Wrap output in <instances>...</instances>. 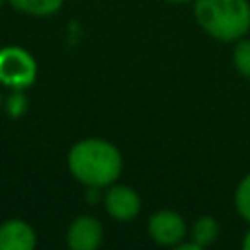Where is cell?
I'll return each instance as SVG.
<instances>
[{"label":"cell","instance_id":"6da1fadb","mask_svg":"<svg viewBox=\"0 0 250 250\" xmlns=\"http://www.w3.org/2000/svg\"><path fill=\"white\" fill-rule=\"evenodd\" d=\"M68 170L84 186H111L121 174V154L109 141L84 139L70 148Z\"/></svg>","mask_w":250,"mask_h":250},{"label":"cell","instance_id":"7a4b0ae2","mask_svg":"<svg viewBox=\"0 0 250 250\" xmlns=\"http://www.w3.org/2000/svg\"><path fill=\"white\" fill-rule=\"evenodd\" d=\"M197 23L215 39L234 41L250 29L248 0H195Z\"/></svg>","mask_w":250,"mask_h":250},{"label":"cell","instance_id":"3957f363","mask_svg":"<svg viewBox=\"0 0 250 250\" xmlns=\"http://www.w3.org/2000/svg\"><path fill=\"white\" fill-rule=\"evenodd\" d=\"M37 64L33 57L20 47L0 49V82L14 90H23L33 84Z\"/></svg>","mask_w":250,"mask_h":250},{"label":"cell","instance_id":"277c9868","mask_svg":"<svg viewBox=\"0 0 250 250\" xmlns=\"http://www.w3.org/2000/svg\"><path fill=\"white\" fill-rule=\"evenodd\" d=\"M148 234L156 244L174 246L186 236V223L178 213L162 209L148 219Z\"/></svg>","mask_w":250,"mask_h":250},{"label":"cell","instance_id":"5b68a950","mask_svg":"<svg viewBox=\"0 0 250 250\" xmlns=\"http://www.w3.org/2000/svg\"><path fill=\"white\" fill-rule=\"evenodd\" d=\"M102 223L90 215H80L78 219H74L66 232V242L72 250H94L102 244Z\"/></svg>","mask_w":250,"mask_h":250},{"label":"cell","instance_id":"8992f818","mask_svg":"<svg viewBox=\"0 0 250 250\" xmlns=\"http://www.w3.org/2000/svg\"><path fill=\"white\" fill-rule=\"evenodd\" d=\"M105 209L115 221H131L141 211V199L129 186H111L105 193Z\"/></svg>","mask_w":250,"mask_h":250},{"label":"cell","instance_id":"52a82bcc","mask_svg":"<svg viewBox=\"0 0 250 250\" xmlns=\"http://www.w3.org/2000/svg\"><path fill=\"white\" fill-rule=\"evenodd\" d=\"M35 230L20 221L12 219L0 225V250H33Z\"/></svg>","mask_w":250,"mask_h":250},{"label":"cell","instance_id":"ba28073f","mask_svg":"<svg viewBox=\"0 0 250 250\" xmlns=\"http://www.w3.org/2000/svg\"><path fill=\"white\" fill-rule=\"evenodd\" d=\"M217 236H219V223L209 215L199 217L191 227V240L201 248L213 244Z\"/></svg>","mask_w":250,"mask_h":250},{"label":"cell","instance_id":"9c48e42d","mask_svg":"<svg viewBox=\"0 0 250 250\" xmlns=\"http://www.w3.org/2000/svg\"><path fill=\"white\" fill-rule=\"evenodd\" d=\"M10 4L23 14L51 16L62 6V0H10Z\"/></svg>","mask_w":250,"mask_h":250},{"label":"cell","instance_id":"30bf717a","mask_svg":"<svg viewBox=\"0 0 250 250\" xmlns=\"http://www.w3.org/2000/svg\"><path fill=\"white\" fill-rule=\"evenodd\" d=\"M234 205H236V211L246 221H250V174L242 178V182L238 184L236 193H234Z\"/></svg>","mask_w":250,"mask_h":250},{"label":"cell","instance_id":"8fae6325","mask_svg":"<svg viewBox=\"0 0 250 250\" xmlns=\"http://www.w3.org/2000/svg\"><path fill=\"white\" fill-rule=\"evenodd\" d=\"M234 66L236 70L250 78V39H244V41H238L236 47H234Z\"/></svg>","mask_w":250,"mask_h":250},{"label":"cell","instance_id":"7c38bea8","mask_svg":"<svg viewBox=\"0 0 250 250\" xmlns=\"http://www.w3.org/2000/svg\"><path fill=\"white\" fill-rule=\"evenodd\" d=\"M4 105H6L8 115H12V117H20V115H23L25 109H27V98L23 96V92L16 90V92H12V94L8 96V100H6Z\"/></svg>","mask_w":250,"mask_h":250},{"label":"cell","instance_id":"4fadbf2b","mask_svg":"<svg viewBox=\"0 0 250 250\" xmlns=\"http://www.w3.org/2000/svg\"><path fill=\"white\" fill-rule=\"evenodd\" d=\"M178 250H201V246H197L193 240L191 242H178Z\"/></svg>","mask_w":250,"mask_h":250},{"label":"cell","instance_id":"5bb4252c","mask_svg":"<svg viewBox=\"0 0 250 250\" xmlns=\"http://www.w3.org/2000/svg\"><path fill=\"white\" fill-rule=\"evenodd\" d=\"M242 246H244L246 250H250V230H248V234L244 236V242H242Z\"/></svg>","mask_w":250,"mask_h":250},{"label":"cell","instance_id":"9a60e30c","mask_svg":"<svg viewBox=\"0 0 250 250\" xmlns=\"http://www.w3.org/2000/svg\"><path fill=\"white\" fill-rule=\"evenodd\" d=\"M2 105H4V100H2V94H0V109H2Z\"/></svg>","mask_w":250,"mask_h":250},{"label":"cell","instance_id":"2e32d148","mask_svg":"<svg viewBox=\"0 0 250 250\" xmlns=\"http://www.w3.org/2000/svg\"><path fill=\"white\" fill-rule=\"evenodd\" d=\"M168 2H188V0H168Z\"/></svg>","mask_w":250,"mask_h":250},{"label":"cell","instance_id":"e0dca14e","mask_svg":"<svg viewBox=\"0 0 250 250\" xmlns=\"http://www.w3.org/2000/svg\"><path fill=\"white\" fill-rule=\"evenodd\" d=\"M2 2H4V0H0V6H2Z\"/></svg>","mask_w":250,"mask_h":250}]
</instances>
